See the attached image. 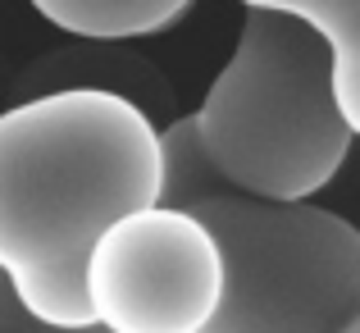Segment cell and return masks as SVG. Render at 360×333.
I'll return each instance as SVG.
<instances>
[{
	"mask_svg": "<svg viewBox=\"0 0 360 333\" xmlns=\"http://www.w3.org/2000/svg\"><path fill=\"white\" fill-rule=\"evenodd\" d=\"M224 292L214 233L187 211L128 215L87 260V301L101 333H201Z\"/></svg>",
	"mask_w": 360,
	"mask_h": 333,
	"instance_id": "cell-4",
	"label": "cell"
},
{
	"mask_svg": "<svg viewBox=\"0 0 360 333\" xmlns=\"http://www.w3.org/2000/svg\"><path fill=\"white\" fill-rule=\"evenodd\" d=\"M192 215L224 256V292L201 333H342L360 320V233L338 211L224 192Z\"/></svg>",
	"mask_w": 360,
	"mask_h": 333,
	"instance_id": "cell-3",
	"label": "cell"
},
{
	"mask_svg": "<svg viewBox=\"0 0 360 333\" xmlns=\"http://www.w3.org/2000/svg\"><path fill=\"white\" fill-rule=\"evenodd\" d=\"M342 333H360V320H356V325H347V329H342Z\"/></svg>",
	"mask_w": 360,
	"mask_h": 333,
	"instance_id": "cell-10",
	"label": "cell"
},
{
	"mask_svg": "<svg viewBox=\"0 0 360 333\" xmlns=\"http://www.w3.org/2000/svg\"><path fill=\"white\" fill-rule=\"evenodd\" d=\"M51 92H105L128 106H137L150 123L160 114L174 110V92H169L165 73L150 60L123 51V46H64L41 60H32L18 78V101L51 96Z\"/></svg>",
	"mask_w": 360,
	"mask_h": 333,
	"instance_id": "cell-5",
	"label": "cell"
},
{
	"mask_svg": "<svg viewBox=\"0 0 360 333\" xmlns=\"http://www.w3.org/2000/svg\"><path fill=\"white\" fill-rule=\"evenodd\" d=\"M297 14L328 51V87H333L338 119L352 142H360V0H278Z\"/></svg>",
	"mask_w": 360,
	"mask_h": 333,
	"instance_id": "cell-7",
	"label": "cell"
},
{
	"mask_svg": "<svg viewBox=\"0 0 360 333\" xmlns=\"http://www.w3.org/2000/svg\"><path fill=\"white\" fill-rule=\"evenodd\" d=\"M160 206V123L105 92L0 110V279L51 329H96L87 260L119 220Z\"/></svg>",
	"mask_w": 360,
	"mask_h": 333,
	"instance_id": "cell-1",
	"label": "cell"
},
{
	"mask_svg": "<svg viewBox=\"0 0 360 333\" xmlns=\"http://www.w3.org/2000/svg\"><path fill=\"white\" fill-rule=\"evenodd\" d=\"M0 333H101V329H51V325H41L37 315H27L23 301L14 297V288L0 279Z\"/></svg>",
	"mask_w": 360,
	"mask_h": 333,
	"instance_id": "cell-9",
	"label": "cell"
},
{
	"mask_svg": "<svg viewBox=\"0 0 360 333\" xmlns=\"http://www.w3.org/2000/svg\"><path fill=\"white\" fill-rule=\"evenodd\" d=\"M205 160L238 196L306 206L338 183L356 142L338 119L328 51L283 5L242 9V32L192 110Z\"/></svg>",
	"mask_w": 360,
	"mask_h": 333,
	"instance_id": "cell-2",
	"label": "cell"
},
{
	"mask_svg": "<svg viewBox=\"0 0 360 333\" xmlns=\"http://www.w3.org/2000/svg\"><path fill=\"white\" fill-rule=\"evenodd\" d=\"M37 18L87 46H123L160 37L192 14L187 0H37Z\"/></svg>",
	"mask_w": 360,
	"mask_h": 333,
	"instance_id": "cell-6",
	"label": "cell"
},
{
	"mask_svg": "<svg viewBox=\"0 0 360 333\" xmlns=\"http://www.w3.org/2000/svg\"><path fill=\"white\" fill-rule=\"evenodd\" d=\"M224 192H233V187L205 160V146L196 137L192 114H178V119L160 123V206L192 215Z\"/></svg>",
	"mask_w": 360,
	"mask_h": 333,
	"instance_id": "cell-8",
	"label": "cell"
}]
</instances>
